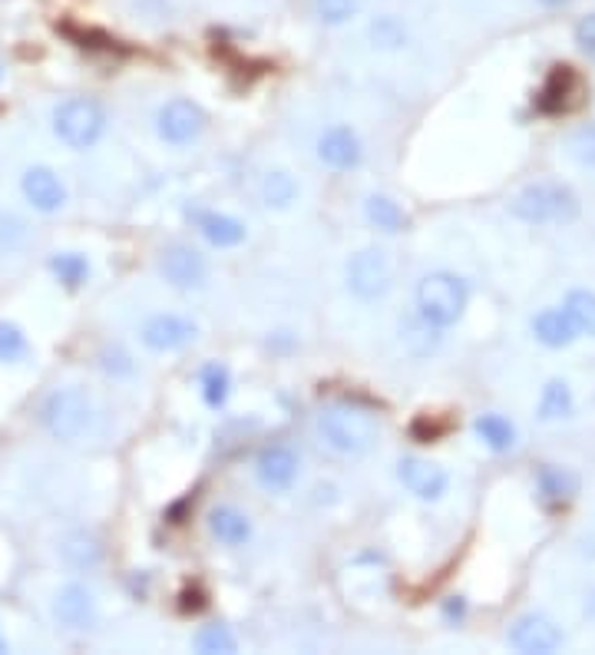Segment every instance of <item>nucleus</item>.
Masks as SVG:
<instances>
[{
	"mask_svg": "<svg viewBox=\"0 0 595 655\" xmlns=\"http://www.w3.org/2000/svg\"><path fill=\"white\" fill-rule=\"evenodd\" d=\"M321 437L328 441L331 451L338 454H367L378 441V420L370 411L351 404V401H341V404H331L325 414H321Z\"/></svg>",
	"mask_w": 595,
	"mask_h": 655,
	"instance_id": "f257e3e1",
	"label": "nucleus"
},
{
	"mask_svg": "<svg viewBox=\"0 0 595 655\" xmlns=\"http://www.w3.org/2000/svg\"><path fill=\"white\" fill-rule=\"evenodd\" d=\"M470 288L454 272H433L417 285V315L433 328H451L464 318Z\"/></svg>",
	"mask_w": 595,
	"mask_h": 655,
	"instance_id": "f03ea898",
	"label": "nucleus"
},
{
	"mask_svg": "<svg viewBox=\"0 0 595 655\" xmlns=\"http://www.w3.org/2000/svg\"><path fill=\"white\" fill-rule=\"evenodd\" d=\"M93 420H97L93 401L80 388H56L40 404V424L47 427L50 437H56L63 444H73L80 441L84 433H90Z\"/></svg>",
	"mask_w": 595,
	"mask_h": 655,
	"instance_id": "7ed1b4c3",
	"label": "nucleus"
},
{
	"mask_svg": "<svg viewBox=\"0 0 595 655\" xmlns=\"http://www.w3.org/2000/svg\"><path fill=\"white\" fill-rule=\"evenodd\" d=\"M512 215L530 226H569L579 215V196L562 182H533L516 196Z\"/></svg>",
	"mask_w": 595,
	"mask_h": 655,
	"instance_id": "20e7f679",
	"label": "nucleus"
},
{
	"mask_svg": "<svg viewBox=\"0 0 595 655\" xmlns=\"http://www.w3.org/2000/svg\"><path fill=\"white\" fill-rule=\"evenodd\" d=\"M53 133L69 150H93L106 133V110L90 97H69L53 110Z\"/></svg>",
	"mask_w": 595,
	"mask_h": 655,
	"instance_id": "39448f33",
	"label": "nucleus"
},
{
	"mask_svg": "<svg viewBox=\"0 0 595 655\" xmlns=\"http://www.w3.org/2000/svg\"><path fill=\"white\" fill-rule=\"evenodd\" d=\"M391 281H394L391 262L378 249H364L347 262V285H351L354 295L364 299V302H375V299L388 295Z\"/></svg>",
	"mask_w": 595,
	"mask_h": 655,
	"instance_id": "423d86ee",
	"label": "nucleus"
},
{
	"mask_svg": "<svg viewBox=\"0 0 595 655\" xmlns=\"http://www.w3.org/2000/svg\"><path fill=\"white\" fill-rule=\"evenodd\" d=\"M585 103V84L572 66H553L543 90L536 93V110L546 116H569Z\"/></svg>",
	"mask_w": 595,
	"mask_h": 655,
	"instance_id": "0eeeda50",
	"label": "nucleus"
},
{
	"mask_svg": "<svg viewBox=\"0 0 595 655\" xmlns=\"http://www.w3.org/2000/svg\"><path fill=\"white\" fill-rule=\"evenodd\" d=\"M205 123H208V116H205V110L199 103H192V100H173V103H166L160 110L156 129H160V136L166 142L186 146V142H192V139L202 136Z\"/></svg>",
	"mask_w": 595,
	"mask_h": 655,
	"instance_id": "6e6552de",
	"label": "nucleus"
},
{
	"mask_svg": "<svg viewBox=\"0 0 595 655\" xmlns=\"http://www.w3.org/2000/svg\"><path fill=\"white\" fill-rule=\"evenodd\" d=\"M562 632L553 619L540 616V613H530L523 619H516V626L509 629V645L527 652V655H549L556 648H562Z\"/></svg>",
	"mask_w": 595,
	"mask_h": 655,
	"instance_id": "1a4fd4ad",
	"label": "nucleus"
},
{
	"mask_svg": "<svg viewBox=\"0 0 595 655\" xmlns=\"http://www.w3.org/2000/svg\"><path fill=\"white\" fill-rule=\"evenodd\" d=\"M160 268L169 285L176 288H202L208 281V262L192 245H169L160 259Z\"/></svg>",
	"mask_w": 595,
	"mask_h": 655,
	"instance_id": "9d476101",
	"label": "nucleus"
},
{
	"mask_svg": "<svg viewBox=\"0 0 595 655\" xmlns=\"http://www.w3.org/2000/svg\"><path fill=\"white\" fill-rule=\"evenodd\" d=\"M21 192L43 215H53V212H60L66 205V186L50 166H30L21 176Z\"/></svg>",
	"mask_w": 595,
	"mask_h": 655,
	"instance_id": "9b49d317",
	"label": "nucleus"
},
{
	"mask_svg": "<svg viewBox=\"0 0 595 655\" xmlns=\"http://www.w3.org/2000/svg\"><path fill=\"white\" fill-rule=\"evenodd\" d=\"M53 616L66 629H93V622H97L93 593L87 587H80V582H66L53 600Z\"/></svg>",
	"mask_w": 595,
	"mask_h": 655,
	"instance_id": "f8f14e48",
	"label": "nucleus"
},
{
	"mask_svg": "<svg viewBox=\"0 0 595 655\" xmlns=\"http://www.w3.org/2000/svg\"><path fill=\"white\" fill-rule=\"evenodd\" d=\"M360 156H364L360 139H357V133L347 129V126H331V129L318 139V160H321L325 166L338 169V173H347V169L360 166Z\"/></svg>",
	"mask_w": 595,
	"mask_h": 655,
	"instance_id": "ddd939ff",
	"label": "nucleus"
},
{
	"mask_svg": "<svg viewBox=\"0 0 595 655\" xmlns=\"http://www.w3.org/2000/svg\"><path fill=\"white\" fill-rule=\"evenodd\" d=\"M195 341V325L179 315H156L142 325V344L153 351H179Z\"/></svg>",
	"mask_w": 595,
	"mask_h": 655,
	"instance_id": "4468645a",
	"label": "nucleus"
},
{
	"mask_svg": "<svg viewBox=\"0 0 595 655\" xmlns=\"http://www.w3.org/2000/svg\"><path fill=\"white\" fill-rule=\"evenodd\" d=\"M255 474H258V483L271 493H284L294 477H298V457L294 451L281 448V444H271L258 454L255 461Z\"/></svg>",
	"mask_w": 595,
	"mask_h": 655,
	"instance_id": "2eb2a0df",
	"label": "nucleus"
},
{
	"mask_svg": "<svg viewBox=\"0 0 595 655\" xmlns=\"http://www.w3.org/2000/svg\"><path fill=\"white\" fill-rule=\"evenodd\" d=\"M401 480L420 500H440L446 493V483H451V477H446L443 467H436L430 461H420V457H404L401 461Z\"/></svg>",
	"mask_w": 595,
	"mask_h": 655,
	"instance_id": "dca6fc26",
	"label": "nucleus"
},
{
	"mask_svg": "<svg viewBox=\"0 0 595 655\" xmlns=\"http://www.w3.org/2000/svg\"><path fill=\"white\" fill-rule=\"evenodd\" d=\"M579 474H572L569 467H556V464H543L536 474V493L549 509H562L579 496Z\"/></svg>",
	"mask_w": 595,
	"mask_h": 655,
	"instance_id": "f3484780",
	"label": "nucleus"
},
{
	"mask_svg": "<svg viewBox=\"0 0 595 655\" xmlns=\"http://www.w3.org/2000/svg\"><path fill=\"white\" fill-rule=\"evenodd\" d=\"M208 533L226 546H242L252 537V524L236 506H215L208 514Z\"/></svg>",
	"mask_w": 595,
	"mask_h": 655,
	"instance_id": "a211bd4d",
	"label": "nucleus"
},
{
	"mask_svg": "<svg viewBox=\"0 0 595 655\" xmlns=\"http://www.w3.org/2000/svg\"><path fill=\"white\" fill-rule=\"evenodd\" d=\"M195 226L205 236V242H212L215 249H232L239 242H245V226L232 215H221V212H199L195 215Z\"/></svg>",
	"mask_w": 595,
	"mask_h": 655,
	"instance_id": "6ab92c4d",
	"label": "nucleus"
},
{
	"mask_svg": "<svg viewBox=\"0 0 595 655\" xmlns=\"http://www.w3.org/2000/svg\"><path fill=\"white\" fill-rule=\"evenodd\" d=\"M60 556H63V563H66L69 569H97V566L103 563V543H100L93 533L77 530V533L63 537Z\"/></svg>",
	"mask_w": 595,
	"mask_h": 655,
	"instance_id": "aec40b11",
	"label": "nucleus"
},
{
	"mask_svg": "<svg viewBox=\"0 0 595 655\" xmlns=\"http://www.w3.org/2000/svg\"><path fill=\"white\" fill-rule=\"evenodd\" d=\"M533 335L540 344L546 348H569L579 335L569 322V315L562 308H546L533 318Z\"/></svg>",
	"mask_w": 595,
	"mask_h": 655,
	"instance_id": "412c9836",
	"label": "nucleus"
},
{
	"mask_svg": "<svg viewBox=\"0 0 595 655\" xmlns=\"http://www.w3.org/2000/svg\"><path fill=\"white\" fill-rule=\"evenodd\" d=\"M50 272L69 291H77V288H84L90 281V262L80 252H56L50 259Z\"/></svg>",
	"mask_w": 595,
	"mask_h": 655,
	"instance_id": "4be33fe9",
	"label": "nucleus"
},
{
	"mask_svg": "<svg viewBox=\"0 0 595 655\" xmlns=\"http://www.w3.org/2000/svg\"><path fill=\"white\" fill-rule=\"evenodd\" d=\"M562 312L569 315L575 335H588V338L595 335V291H585V288L569 291L562 302Z\"/></svg>",
	"mask_w": 595,
	"mask_h": 655,
	"instance_id": "5701e85b",
	"label": "nucleus"
},
{
	"mask_svg": "<svg viewBox=\"0 0 595 655\" xmlns=\"http://www.w3.org/2000/svg\"><path fill=\"white\" fill-rule=\"evenodd\" d=\"M477 433H480V441L496 454H503L516 444V427L503 414H483L477 420Z\"/></svg>",
	"mask_w": 595,
	"mask_h": 655,
	"instance_id": "b1692460",
	"label": "nucleus"
},
{
	"mask_svg": "<svg viewBox=\"0 0 595 655\" xmlns=\"http://www.w3.org/2000/svg\"><path fill=\"white\" fill-rule=\"evenodd\" d=\"M367 218H370V223H375L381 232H401V229L407 226L404 209H401L394 199H388V196H370V199H367Z\"/></svg>",
	"mask_w": 595,
	"mask_h": 655,
	"instance_id": "393cba45",
	"label": "nucleus"
},
{
	"mask_svg": "<svg viewBox=\"0 0 595 655\" xmlns=\"http://www.w3.org/2000/svg\"><path fill=\"white\" fill-rule=\"evenodd\" d=\"M572 414V391L566 381H549L543 388V398H540V417L543 420H562Z\"/></svg>",
	"mask_w": 595,
	"mask_h": 655,
	"instance_id": "a878e982",
	"label": "nucleus"
},
{
	"mask_svg": "<svg viewBox=\"0 0 595 655\" xmlns=\"http://www.w3.org/2000/svg\"><path fill=\"white\" fill-rule=\"evenodd\" d=\"M30 354V341L21 325L0 322V364H17Z\"/></svg>",
	"mask_w": 595,
	"mask_h": 655,
	"instance_id": "bb28decb",
	"label": "nucleus"
},
{
	"mask_svg": "<svg viewBox=\"0 0 595 655\" xmlns=\"http://www.w3.org/2000/svg\"><path fill=\"white\" fill-rule=\"evenodd\" d=\"M229 391H232V378L229 371L221 368V364H208L202 371V398L208 407H221L229 401Z\"/></svg>",
	"mask_w": 595,
	"mask_h": 655,
	"instance_id": "cd10ccee",
	"label": "nucleus"
},
{
	"mask_svg": "<svg viewBox=\"0 0 595 655\" xmlns=\"http://www.w3.org/2000/svg\"><path fill=\"white\" fill-rule=\"evenodd\" d=\"M370 43L381 47V50H397V47L407 43V27L397 17L384 14V17H378L375 24H370Z\"/></svg>",
	"mask_w": 595,
	"mask_h": 655,
	"instance_id": "c85d7f7f",
	"label": "nucleus"
},
{
	"mask_svg": "<svg viewBox=\"0 0 595 655\" xmlns=\"http://www.w3.org/2000/svg\"><path fill=\"white\" fill-rule=\"evenodd\" d=\"M294 196H298V186H294V179H291L288 173H268V176H265V182H262V199H265V205L284 209V205L294 202Z\"/></svg>",
	"mask_w": 595,
	"mask_h": 655,
	"instance_id": "c756f323",
	"label": "nucleus"
},
{
	"mask_svg": "<svg viewBox=\"0 0 595 655\" xmlns=\"http://www.w3.org/2000/svg\"><path fill=\"white\" fill-rule=\"evenodd\" d=\"M312 8H315L321 24L338 27V24H347L357 14V0H312Z\"/></svg>",
	"mask_w": 595,
	"mask_h": 655,
	"instance_id": "7c9ffc66",
	"label": "nucleus"
},
{
	"mask_svg": "<svg viewBox=\"0 0 595 655\" xmlns=\"http://www.w3.org/2000/svg\"><path fill=\"white\" fill-rule=\"evenodd\" d=\"M195 645H199V652H208V655H215V652H236V635L226 626L212 622V626H205L195 635Z\"/></svg>",
	"mask_w": 595,
	"mask_h": 655,
	"instance_id": "2f4dec72",
	"label": "nucleus"
},
{
	"mask_svg": "<svg viewBox=\"0 0 595 655\" xmlns=\"http://www.w3.org/2000/svg\"><path fill=\"white\" fill-rule=\"evenodd\" d=\"M569 153L575 163L595 169V126H582L572 139H569Z\"/></svg>",
	"mask_w": 595,
	"mask_h": 655,
	"instance_id": "473e14b6",
	"label": "nucleus"
},
{
	"mask_svg": "<svg viewBox=\"0 0 595 655\" xmlns=\"http://www.w3.org/2000/svg\"><path fill=\"white\" fill-rule=\"evenodd\" d=\"M572 37H575L579 53H582V56H588V60L595 63V14H585V17L575 24Z\"/></svg>",
	"mask_w": 595,
	"mask_h": 655,
	"instance_id": "72a5a7b5",
	"label": "nucleus"
},
{
	"mask_svg": "<svg viewBox=\"0 0 595 655\" xmlns=\"http://www.w3.org/2000/svg\"><path fill=\"white\" fill-rule=\"evenodd\" d=\"M100 361H103V371L113 375V378L132 371V361H129V354H126L123 348H106V351L100 354Z\"/></svg>",
	"mask_w": 595,
	"mask_h": 655,
	"instance_id": "f704fd0d",
	"label": "nucleus"
},
{
	"mask_svg": "<svg viewBox=\"0 0 595 655\" xmlns=\"http://www.w3.org/2000/svg\"><path fill=\"white\" fill-rule=\"evenodd\" d=\"M14 236L24 242L27 239V226L21 223V218L17 215H8V218H0V242H4L8 249H14L17 242H14Z\"/></svg>",
	"mask_w": 595,
	"mask_h": 655,
	"instance_id": "c9c22d12",
	"label": "nucleus"
},
{
	"mask_svg": "<svg viewBox=\"0 0 595 655\" xmlns=\"http://www.w3.org/2000/svg\"><path fill=\"white\" fill-rule=\"evenodd\" d=\"M540 4H543V8H566L569 0H540Z\"/></svg>",
	"mask_w": 595,
	"mask_h": 655,
	"instance_id": "e433bc0d",
	"label": "nucleus"
},
{
	"mask_svg": "<svg viewBox=\"0 0 595 655\" xmlns=\"http://www.w3.org/2000/svg\"><path fill=\"white\" fill-rule=\"evenodd\" d=\"M585 613H588V616L595 619V593H592V596L585 600Z\"/></svg>",
	"mask_w": 595,
	"mask_h": 655,
	"instance_id": "4c0bfd02",
	"label": "nucleus"
},
{
	"mask_svg": "<svg viewBox=\"0 0 595 655\" xmlns=\"http://www.w3.org/2000/svg\"><path fill=\"white\" fill-rule=\"evenodd\" d=\"M0 652H8V639H4V632H0Z\"/></svg>",
	"mask_w": 595,
	"mask_h": 655,
	"instance_id": "58836bf2",
	"label": "nucleus"
},
{
	"mask_svg": "<svg viewBox=\"0 0 595 655\" xmlns=\"http://www.w3.org/2000/svg\"><path fill=\"white\" fill-rule=\"evenodd\" d=\"M0 80H4V66H0Z\"/></svg>",
	"mask_w": 595,
	"mask_h": 655,
	"instance_id": "ea45409f",
	"label": "nucleus"
}]
</instances>
